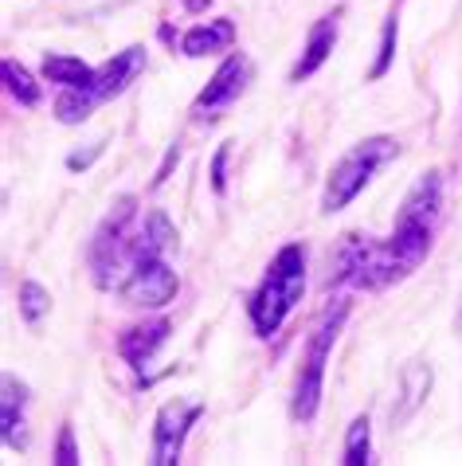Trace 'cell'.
Returning <instances> with one entry per match:
<instances>
[{
    "mask_svg": "<svg viewBox=\"0 0 462 466\" xmlns=\"http://www.w3.org/2000/svg\"><path fill=\"white\" fill-rule=\"evenodd\" d=\"M443 219V173L427 169L416 177V185L407 188V197L396 212L392 236L384 239V255H388L392 279L400 282L431 255L435 248V231H439Z\"/></svg>",
    "mask_w": 462,
    "mask_h": 466,
    "instance_id": "cell-1",
    "label": "cell"
},
{
    "mask_svg": "<svg viewBox=\"0 0 462 466\" xmlns=\"http://www.w3.org/2000/svg\"><path fill=\"white\" fill-rule=\"evenodd\" d=\"M173 251H176V228L169 224L165 212H149L146 224L137 228L130 279H126L122 290H118V298L126 306L161 309V306L173 302L176 290H181V279H176V270L169 263Z\"/></svg>",
    "mask_w": 462,
    "mask_h": 466,
    "instance_id": "cell-2",
    "label": "cell"
},
{
    "mask_svg": "<svg viewBox=\"0 0 462 466\" xmlns=\"http://www.w3.org/2000/svg\"><path fill=\"white\" fill-rule=\"evenodd\" d=\"M137 228V197H118L110 204V212L102 216L91 248H86V263H91V279L98 290L118 294L122 282L130 279Z\"/></svg>",
    "mask_w": 462,
    "mask_h": 466,
    "instance_id": "cell-3",
    "label": "cell"
},
{
    "mask_svg": "<svg viewBox=\"0 0 462 466\" xmlns=\"http://www.w3.org/2000/svg\"><path fill=\"white\" fill-rule=\"evenodd\" d=\"M302 294H306V248L302 243H286V248H278V255L271 258L263 282L255 287L251 302H247L255 333H259V338H275L282 329V321L290 318V309L302 302Z\"/></svg>",
    "mask_w": 462,
    "mask_h": 466,
    "instance_id": "cell-4",
    "label": "cell"
},
{
    "mask_svg": "<svg viewBox=\"0 0 462 466\" xmlns=\"http://www.w3.org/2000/svg\"><path fill=\"white\" fill-rule=\"evenodd\" d=\"M345 318H349V302L337 298V302H329L322 309L310 341H306V357H302L298 380H294V396H290V416L298 423H310L317 416L322 388H326V365H329V353H333V345H337L341 329H345Z\"/></svg>",
    "mask_w": 462,
    "mask_h": 466,
    "instance_id": "cell-5",
    "label": "cell"
},
{
    "mask_svg": "<svg viewBox=\"0 0 462 466\" xmlns=\"http://www.w3.org/2000/svg\"><path fill=\"white\" fill-rule=\"evenodd\" d=\"M400 157V141L388 137V134H377V137H365L357 141V146L345 153V157L333 165L329 177H326V192H322V212L333 216L341 208H349V204L361 197V192L372 185V177H377L384 165Z\"/></svg>",
    "mask_w": 462,
    "mask_h": 466,
    "instance_id": "cell-6",
    "label": "cell"
},
{
    "mask_svg": "<svg viewBox=\"0 0 462 466\" xmlns=\"http://www.w3.org/2000/svg\"><path fill=\"white\" fill-rule=\"evenodd\" d=\"M251 75H255L251 59L243 56V51H231V56L220 63V71L212 75V83L200 90L196 102H192V114H196V118L216 122L227 106H236V102H239L243 95H247Z\"/></svg>",
    "mask_w": 462,
    "mask_h": 466,
    "instance_id": "cell-7",
    "label": "cell"
},
{
    "mask_svg": "<svg viewBox=\"0 0 462 466\" xmlns=\"http://www.w3.org/2000/svg\"><path fill=\"white\" fill-rule=\"evenodd\" d=\"M204 416V400H169L161 404L157 420H153V462L157 466H176L185 451V439L192 431V423Z\"/></svg>",
    "mask_w": 462,
    "mask_h": 466,
    "instance_id": "cell-8",
    "label": "cell"
},
{
    "mask_svg": "<svg viewBox=\"0 0 462 466\" xmlns=\"http://www.w3.org/2000/svg\"><path fill=\"white\" fill-rule=\"evenodd\" d=\"M146 71V47H126L118 51L114 59H106L102 67H95V79H91V98L95 102H110V98H118L130 90V83L137 79V75Z\"/></svg>",
    "mask_w": 462,
    "mask_h": 466,
    "instance_id": "cell-9",
    "label": "cell"
},
{
    "mask_svg": "<svg viewBox=\"0 0 462 466\" xmlns=\"http://www.w3.org/2000/svg\"><path fill=\"white\" fill-rule=\"evenodd\" d=\"M337 35H341V8H333V12H326L322 20H314L310 40H306L298 63L290 67V83L314 79V75L326 67V59L333 56V47H337Z\"/></svg>",
    "mask_w": 462,
    "mask_h": 466,
    "instance_id": "cell-10",
    "label": "cell"
},
{
    "mask_svg": "<svg viewBox=\"0 0 462 466\" xmlns=\"http://www.w3.org/2000/svg\"><path fill=\"white\" fill-rule=\"evenodd\" d=\"M28 388L12 372L0 377V435L8 451H28Z\"/></svg>",
    "mask_w": 462,
    "mask_h": 466,
    "instance_id": "cell-11",
    "label": "cell"
},
{
    "mask_svg": "<svg viewBox=\"0 0 462 466\" xmlns=\"http://www.w3.org/2000/svg\"><path fill=\"white\" fill-rule=\"evenodd\" d=\"M169 333H173V321L169 318H153V321H141V326H130L118 338V353L122 360L130 369L137 372H146L149 369V360L157 357V349L169 341Z\"/></svg>",
    "mask_w": 462,
    "mask_h": 466,
    "instance_id": "cell-12",
    "label": "cell"
},
{
    "mask_svg": "<svg viewBox=\"0 0 462 466\" xmlns=\"http://www.w3.org/2000/svg\"><path fill=\"white\" fill-rule=\"evenodd\" d=\"M431 384H435V372H431V365H423V360H412V365L400 372V404L392 408V427H404L416 416L423 408V400L431 396Z\"/></svg>",
    "mask_w": 462,
    "mask_h": 466,
    "instance_id": "cell-13",
    "label": "cell"
},
{
    "mask_svg": "<svg viewBox=\"0 0 462 466\" xmlns=\"http://www.w3.org/2000/svg\"><path fill=\"white\" fill-rule=\"evenodd\" d=\"M236 44V24L231 20H208V24H196V28L185 32L181 51L188 59H204V56H216V51H227Z\"/></svg>",
    "mask_w": 462,
    "mask_h": 466,
    "instance_id": "cell-14",
    "label": "cell"
},
{
    "mask_svg": "<svg viewBox=\"0 0 462 466\" xmlns=\"http://www.w3.org/2000/svg\"><path fill=\"white\" fill-rule=\"evenodd\" d=\"M44 79L55 86H91L95 67L83 63L79 56H63V51H51L44 56Z\"/></svg>",
    "mask_w": 462,
    "mask_h": 466,
    "instance_id": "cell-15",
    "label": "cell"
},
{
    "mask_svg": "<svg viewBox=\"0 0 462 466\" xmlns=\"http://www.w3.org/2000/svg\"><path fill=\"white\" fill-rule=\"evenodd\" d=\"M95 106H98V102L91 98V90H86V86H63L59 98H55V122L83 126L95 114Z\"/></svg>",
    "mask_w": 462,
    "mask_h": 466,
    "instance_id": "cell-16",
    "label": "cell"
},
{
    "mask_svg": "<svg viewBox=\"0 0 462 466\" xmlns=\"http://www.w3.org/2000/svg\"><path fill=\"white\" fill-rule=\"evenodd\" d=\"M0 71H5V86H8V95L16 98L24 110L40 106V83L32 79V71L24 67V63H16V59H5V63H0Z\"/></svg>",
    "mask_w": 462,
    "mask_h": 466,
    "instance_id": "cell-17",
    "label": "cell"
},
{
    "mask_svg": "<svg viewBox=\"0 0 462 466\" xmlns=\"http://www.w3.org/2000/svg\"><path fill=\"white\" fill-rule=\"evenodd\" d=\"M345 466H368L372 462V423L368 416H357L345 431Z\"/></svg>",
    "mask_w": 462,
    "mask_h": 466,
    "instance_id": "cell-18",
    "label": "cell"
},
{
    "mask_svg": "<svg viewBox=\"0 0 462 466\" xmlns=\"http://www.w3.org/2000/svg\"><path fill=\"white\" fill-rule=\"evenodd\" d=\"M16 306H20V318L28 321V326H40V321L51 314V294L40 287V282L24 279L20 290H16Z\"/></svg>",
    "mask_w": 462,
    "mask_h": 466,
    "instance_id": "cell-19",
    "label": "cell"
},
{
    "mask_svg": "<svg viewBox=\"0 0 462 466\" xmlns=\"http://www.w3.org/2000/svg\"><path fill=\"white\" fill-rule=\"evenodd\" d=\"M396 40H400V20L388 16V20H384V35H380L377 63H372V71H368V79H372V83L384 79V75L392 71V59H396Z\"/></svg>",
    "mask_w": 462,
    "mask_h": 466,
    "instance_id": "cell-20",
    "label": "cell"
},
{
    "mask_svg": "<svg viewBox=\"0 0 462 466\" xmlns=\"http://www.w3.org/2000/svg\"><path fill=\"white\" fill-rule=\"evenodd\" d=\"M51 462H59V466L83 462L79 447H75V427H71V423H63V427H59V443H55V455H51Z\"/></svg>",
    "mask_w": 462,
    "mask_h": 466,
    "instance_id": "cell-21",
    "label": "cell"
},
{
    "mask_svg": "<svg viewBox=\"0 0 462 466\" xmlns=\"http://www.w3.org/2000/svg\"><path fill=\"white\" fill-rule=\"evenodd\" d=\"M227 157H231V141H224L220 149H216V157H212V188L216 192H224L227 188Z\"/></svg>",
    "mask_w": 462,
    "mask_h": 466,
    "instance_id": "cell-22",
    "label": "cell"
},
{
    "mask_svg": "<svg viewBox=\"0 0 462 466\" xmlns=\"http://www.w3.org/2000/svg\"><path fill=\"white\" fill-rule=\"evenodd\" d=\"M102 149H106V141H95L91 149H79V153H71V157H67V169H71V173H79V169H91V165H95V157H102Z\"/></svg>",
    "mask_w": 462,
    "mask_h": 466,
    "instance_id": "cell-23",
    "label": "cell"
},
{
    "mask_svg": "<svg viewBox=\"0 0 462 466\" xmlns=\"http://www.w3.org/2000/svg\"><path fill=\"white\" fill-rule=\"evenodd\" d=\"M181 5L192 12V16H200V12H208V8H212V0H181Z\"/></svg>",
    "mask_w": 462,
    "mask_h": 466,
    "instance_id": "cell-24",
    "label": "cell"
}]
</instances>
